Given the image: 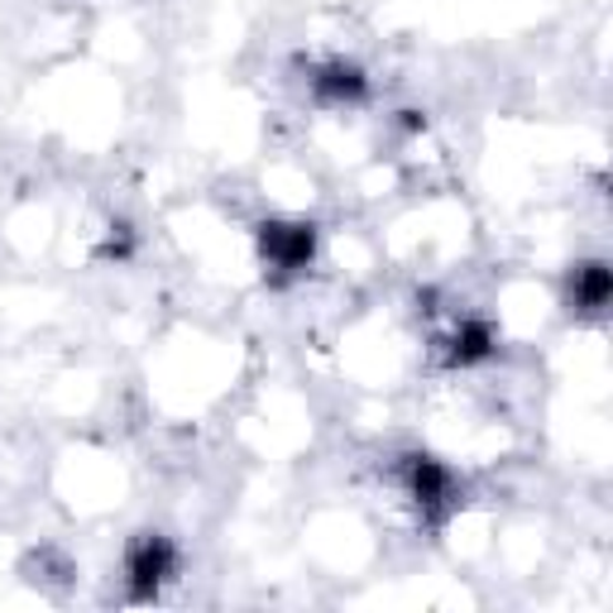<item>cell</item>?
Wrapping results in <instances>:
<instances>
[{"instance_id":"cell-1","label":"cell","mask_w":613,"mask_h":613,"mask_svg":"<svg viewBox=\"0 0 613 613\" xmlns=\"http://www.w3.org/2000/svg\"><path fill=\"white\" fill-rule=\"evenodd\" d=\"M173 547L164 542V537H139L135 547H129V561H125V571H129V585H135L139 600H149V594H158V585L173 575Z\"/></svg>"},{"instance_id":"cell-2","label":"cell","mask_w":613,"mask_h":613,"mask_svg":"<svg viewBox=\"0 0 613 613\" xmlns=\"http://www.w3.org/2000/svg\"><path fill=\"white\" fill-rule=\"evenodd\" d=\"M312 226H264V254L273 269H306L312 264Z\"/></svg>"},{"instance_id":"cell-4","label":"cell","mask_w":613,"mask_h":613,"mask_svg":"<svg viewBox=\"0 0 613 613\" xmlns=\"http://www.w3.org/2000/svg\"><path fill=\"white\" fill-rule=\"evenodd\" d=\"M316 92L321 96H335V101H350V96L364 92V77H360L355 67H345V63H331V67L316 72Z\"/></svg>"},{"instance_id":"cell-3","label":"cell","mask_w":613,"mask_h":613,"mask_svg":"<svg viewBox=\"0 0 613 613\" xmlns=\"http://www.w3.org/2000/svg\"><path fill=\"white\" fill-rule=\"evenodd\" d=\"M609 302V269L604 264H580L575 269V306L590 316H600Z\"/></svg>"}]
</instances>
